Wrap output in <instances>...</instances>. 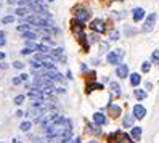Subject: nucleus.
I'll return each mask as SVG.
<instances>
[{"label":"nucleus","mask_w":159,"mask_h":143,"mask_svg":"<svg viewBox=\"0 0 159 143\" xmlns=\"http://www.w3.org/2000/svg\"><path fill=\"white\" fill-rule=\"evenodd\" d=\"M122 56H124V50L117 48V50L109 52L108 56H106V60H108L109 64H117V63H120V58H122Z\"/></svg>","instance_id":"nucleus-1"},{"label":"nucleus","mask_w":159,"mask_h":143,"mask_svg":"<svg viewBox=\"0 0 159 143\" xmlns=\"http://www.w3.org/2000/svg\"><path fill=\"white\" fill-rule=\"evenodd\" d=\"M130 138H132V137H129L127 133L117 132V133H113V135L109 137V141H111V143H134Z\"/></svg>","instance_id":"nucleus-2"},{"label":"nucleus","mask_w":159,"mask_h":143,"mask_svg":"<svg viewBox=\"0 0 159 143\" xmlns=\"http://www.w3.org/2000/svg\"><path fill=\"white\" fill-rule=\"evenodd\" d=\"M90 27H92V31H93V32H98V34H103V32L106 31L105 21H101V20H93L92 24H90Z\"/></svg>","instance_id":"nucleus-3"},{"label":"nucleus","mask_w":159,"mask_h":143,"mask_svg":"<svg viewBox=\"0 0 159 143\" xmlns=\"http://www.w3.org/2000/svg\"><path fill=\"white\" fill-rule=\"evenodd\" d=\"M71 27H72V32L76 34L77 37H80V35L84 34L82 31H84V27H85V24H84L82 21H79V20H74V21L71 23Z\"/></svg>","instance_id":"nucleus-4"},{"label":"nucleus","mask_w":159,"mask_h":143,"mask_svg":"<svg viewBox=\"0 0 159 143\" xmlns=\"http://www.w3.org/2000/svg\"><path fill=\"white\" fill-rule=\"evenodd\" d=\"M74 15H76V20L79 21H87L90 18V12H87L85 8H76V12H74Z\"/></svg>","instance_id":"nucleus-5"},{"label":"nucleus","mask_w":159,"mask_h":143,"mask_svg":"<svg viewBox=\"0 0 159 143\" xmlns=\"http://www.w3.org/2000/svg\"><path fill=\"white\" fill-rule=\"evenodd\" d=\"M156 18L157 15L156 13H151L148 18H146V21H145V26H143V31L149 32V31H153V27H154V21H156Z\"/></svg>","instance_id":"nucleus-6"},{"label":"nucleus","mask_w":159,"mask_h":143,"mask_svg":"<svg viewBox=\"0 0 159 143\" xmlns=\"http://www.w3.org/2000/svg\"><path fill=\"white\" fill-rule=\"evenodd\" d=\"M145 114H146V109L142 106V104H135V106H134V116L137 119H143Z\"/></svg>","instance_id":"nucleus-7"},{"label":"nucleus","mask_w":159,"mask_h":143,"mask_svg":"<svg viewBox=\"0 0 159 143\" xmlns=\"http://www.w3.org/2000/svg\"><path fill=\"white\" fill-rule=\"evenodd\" d=\"M106 116L103 113H95L93 114V122L97 124V126H103V124H106Z\"/></svg>","instance_id":"nucleus-8"},{"label":"nucleus","mask_w":159,"mask_h":143,"mask_svg":"<svg viewBox=\"0 0 159 143\" xmlns=\"http://www.w3.org/2000/svg\"><path fill=\"white\" fill-rule=\"evenodd\" d=\"M116 74H117V77H120V79L127 77V76H129V69H127V66H125V64H120V66H117Z\"/></svg>","instance_id":"nucleus-9"},{"label":"nucleus","mask_w":159,"mask_h":143,"mask_svg":"<svg viewBox=\"0 0 159 143\" xmlns=\"http://www.w3.org/2000/svg\"><path fill=\"white\" fill-rule=\"evenodd\" d=\"M130 137H132L134 140H140V137H142V129L137 127V126H132V132H130Z\"/></svg>","instance_id":"nucleus-10"},{"label":"nucleus","mask_w":159,"mask_h":143,"mask_svg":"<svg viewBox=\"0 0 159 143\" xmlns=\"http://www.w3.org/2000/svg\"><path fill=\"white\" fill-rule=\"evenodd\" d=\"M143 16H145V10H143V8H135V10H134V21L143 20Z\"/></svg>","instance_id":"nucleus-11"},{"label":"nucleus","mask_w":159,"mask_h":143,"mask_svg":"<svg viewBox=\"0 0 159 143\" xmlns=\"http://www.w3.org/2000/svg\"><path fill=\"white\" fill-rule=\"evenodd\" d=\"M109 114L113 118H117L120 114V106H117V104H109Z\"/></svg>","instance_id":"nucleus-12"},{"label":"nucleus","mask_w":159,"mask_h":143,"mask_svg":"<svg viewBox=\"0 0 159 143\" xmlns=\"http://www.w3.org/2000/svg\"><path fill=\"white\" fill-rule=\"evenodd\" d=\"M23 37H24L26 40H35L37 39V34L32 32V31H24L23 32Z\"/></svg>","instance_id":"nucleus-13"},{"label":"nucleus","mask_w":159,"mask_h":143,"mask_svg":"<svg viewBox=\"0 0 159 143\" xmlns=\"http://www.w3.org/2000/svg\"><path fill=\"white\" fill-rule=\"evenodd\" d=\"M122 124H124L125 127H132V126H134V114H129V116H125L124 121H122Z\"/></svg>","instance_id":"nucleus-14"},{"label":"nucleus","mask_w":159,"mask_h":143,"mask_svg":"<svg viewBox=\"0 0 159 143\" xmlns=\"http://www.w3.org/2000/svg\"><path fill=\"white\" fill-rule=\"evenodd\" d=\"M101 89H103L101 84H95V82H93V84H89V85H87V93H90V92H93V90H101Z\"/></svg>","instance_id":"nucleus-15"},{"label":"nucleus","mask_w":159,"mask_h":143,"mask_svg":"<svg viewBox=\"0 0 159 143\" xmlns=\"http://www.w3.org/2000/svg\"><path fill=\"white\" fill-rule=\"evenodd\" d=\"M140 81H142V79H140V74H137V72H134L132 76H130V84H132V85H134V87H137V85L140 84Z\"/></svg>","instance_id":"nucleus-16"},{"label":"nucleus","mask_w":159,"mask_h":143,"mask_svg":"<svg viewBox=\"0 0 159 143\" xmlns=\"http://www.w3.org/2000/svg\"><path fill=\"white\" fill-rule=\"evenodd\" d=\"M111 92H113L114 97H119V95H120V87L116 82H111Z\"/></svg>","instance_id":"nucleus-17"},{"label":"nucleus","mask_w":159,"mask_h":143,"mask_svg":"<svg viewBox=\"0 0 159 143\" xmlns=\"http://www.w3.org/2000/svg\"><path fill=\"white\" fill-rule=\"evenodd\" d=\"M27 12H29V8H26V7H20V8H16V15L18 16H26L27 15Z\"/></svg>","instance_id":"nucleus-18"},{"label":"nucleus","mask_w":159,"mask_h":143,"mask_svg":"<svg viewBox=\"0 0 159 143\" xmlns=\"http://www.w3.org/2000/svg\"><path fill=\"white\" fill-rule=\"evenodd\" d=\"M135 97H137L138 100H143V98L146 97V92L142 90V89H137V90H135Z\"/></svg>","instance_id":"nucleus-19"},{"label":"nucleus","mask_w":159,"mask_h":143,"mask_svg":"<svg viewBox=\"0 0 159 143\" xmlns=\"http://www.w3.org/2000/svg\"><path fill=\"white\" fill-rule=\"evenodd\" d=\"M20 129H21L23 132H27V130L31 129V122H29V121H24V122L21 124V126H20Z\"/></svg>","instance_id":"nucleus-20"},{"label":"nucleus","mask_w":159,"mask_h":143,"mask_svg":"<svg viewBox=\"0 0 159 143\" xmlns=\"http://www.w3.org/2000/svg\"><path fill=\"white\" fill-rule=\"evenodd\" d=\"M35 60H39V61H43V60H50V56H47L45 53H40V52H39V53L35 55Z\"/></svg>","instance_id":"nucleus-21"},{"label":"nucleus","mask_w":159,"mask_h":143,"mask_svg":"<svg viewBox=\"0 0 159 143\" xmlns=\"http://www.w3.org/2000/svg\"><path fill=\"white\" fill-rule=\"evenodd\" d=\"M2 23H3V24H11V23H15V16H5L3 20H2Z\"/></svg>","instance_id":"nucleus-22"},{"label":"nucleus","mask_w":159,"mask_h":143,"mask_svg":"<svg viewBox=\"0 0 159 143\" xmlns=\"http://www.w3.org/2000/svg\"><path fill=\"white\" fill-rule=\"evenodd\" d=\"M89 132H92V133H95V135H98V133L101 132V129L97 127V126H89Z\"/></svg>","instance_id":"nucleus-23"},{"label":"nucleus","mask_w":159,"mask_h":143,"mask_svg":"<svg viewBox=\"0 0 159 143\" xmlns=\"http://www.w3.org/2000/svg\"><path fill=\"white\" fill-rule=\"evenodd\" d=\"M149 69H151V64H149V63H143V64H142V71H143V72H148Z\"/></svg>","instance_id":"nucleus-24"},{"label":"nucleus","mask_w":159,"mask_h":143,"mask_svg":"<svg viewBox=\"0 0 159 143\" xmlns=\"http://www.w3.org/2000/svg\"><path fill=\"white\" fill-rule=\"evenodd\" d=\"M13 68H16V69H23V68H24V63H21V61H15V63H13Z\"/></svg>","instance_id":"nucleus-25"},{"label":"nucleus","mask_w":159,"mask_h":143,"mask_svg":"<svg viewBox=\"0 0 159 143\" xmlns=\"http://www.w3.org/2000/svg\"><path fill=\"white\" fill-rule=\"evenodd\" d=\"M109 37H111V40H117L119 39V32L117 31H113V32L109 34Z\"/></svg>","instance_id":"nucleus-26"},{"label":"nucleus","mask_w":159,"mask_h":143,"mask_svg":"<svg viewBox=\"0 0 159 143\" xmlns=\"http://www.w3.org/2000/svg\"><path fill=\"white\" fill-rule=\"evenodd\" d=\"M23 101H24V95H18V97L15 98V103L16 104H21Z\"/></svg>","instance_id":"nucleus-27"},{"label":"nucleus","mask_w":159,"mask_h":143,"mask_svg":"<svg viewBox=\"0 0 159 143\" xmlns=\"http://www.w3.org/2000/svg\"><path fill=\"white\" fill-rule=\"evenodd\" d=\"M153 60H154V63L159 64V50H154L153 52Z\"/></svg>","instance_id":"nucleus-28"},{"label":"nucleus","mask_w":159,"mask_h":143,"mask_svg":"<svg viewBox=\"0 0 159 143\" xmlns=\"http://www.w3.org/2000/svg\"><path fill=\"white\" fill-rule=\"evenodd\" d=\"M31 52H32V48H29V47H26V48H23V50H21V53H23V55H29Z\"/></svg>","instance_id":"nucleus-29"},{"label":"nucleus","mask_w":159,"mask_h":143,"mask_svg":"<svg viewBox=\"0 0 159 143\" xmlns=\"http://www.w3.org/2000/svg\"><path fill=\"white\" fill-rule=\"evenodd\" d=\"M27 29H29V26H27V24H24V26H20V27H18V31H21V32H24V31H27Z\"/></svg>","instance_id":"nucleus-30"},{"label":"nucleus","mask_w":159,"mask_h":143,"mask_svg":"<svg viewBox=\"0 0 159 143\" xmlns=\"http://www.w3.org/2000/svg\"><path fill=\"white\" fill-rule=\"evenodd\" d=\"M13 84H15V85L21 84V77H15V79H13Z\"/></svg>","instance_id":"nucleus-31"},{"label":"nucleus","mask_w":159,"mask_h":143,"mask_svg":"<svg viewBox=\"0 0 159 143\" xmlns=\"http://www.w3.org/2000/svg\"><path fill=\"white\" fill-rule=\"evenodd\" d=\"M20 77H21V81H27V74H26V72H23V74L20 76Z\"/></svg>","instance_id":"nucleus-32"},{"label":"nucleus","mask_w":159,"mask_h":143,"mask_svg":"<svg viewBox=\"0 0 159 143\" xmlns=\"http://www.w3.org/2000/svg\"><path fill=\"white\" fill-rule=\"evenodd\" d=\"M16 116H18V118H21V116H24V113H23V111H18V113H16Z\"/></svg>","instance_id":"nucleus-33"},{"label":"nucleus","mask_w":159,"mask_h":143,"mask_svg":"<svg viewBox=\"0 0 159 143\" xmlns=\"http://www.w3.org/2000/svg\"><path fill=\"white\" fill-rule=\"evenodd\" d=\"M0 68H2V69H7V68H8V66H7L5 63H0Z\"/></svg>","instance_id":"nucleus-34"},{"label":"nucleus","mask_w":159,"mask_h":143,"mask_svg":"<svg viewBox=\"0 0 159 143\" xmlns=\"http://www.w3.org/2000/svg\"><path fill=\"white\" fill-rule=\"evenodd\" d=\"M2 45H5V39H3V37H0V47H2Z\"/></svg>","instance_id":"nucleus-35"},{"label":"nucleus","mask_w":159,"mask_h":143,"mask_svg":"<svg viewBox=\"0 0 159 143\" xmlns=\"http://www.w3.org/2000/svg\"><path fill=\"white\" fill-rule=\"evenodd\" d=\"M5 58V53H2V52H0V60H3Z\"/></svg>","instance_id":"nucleus-36"},{"label":"nucleus","mask_w":159,"mask_h":143,"mask_svg":"<svg viewBox=\"0 0 159 143\" xmlns=\"http://www.w3.org/2000/svg\"><path fill=\"white\" fill-rule=\"evenodd\" d=\"M89 143H100V141H89Z\"/></svg>","instance_id":"nucleus-37"},{"label":"nucleus","mask_w":159,"mask_h":143,"mask_svg":"<svg viewBox=\"0 0 159 143\" xmlns=\"http://www.w3.org/2000/svg\"><path fill=\"white\" fill-rule=\"evenodd\" d=\"M50 2H53V0H50Z\"/></svg>","instance_id":"nucleus-38"}]
</instances>
